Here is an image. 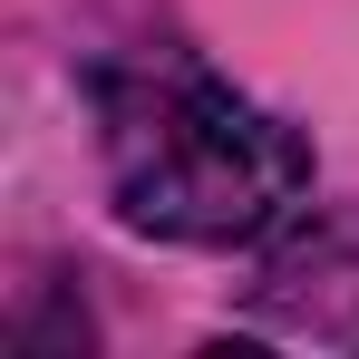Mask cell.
Listing matches in <instances>:
<instances>
[{
    "label": "cell",
    "mask_w": 359,
    "mask_h": 359,
    "mask_svg": "<svg viewBox=\"0 0 359 359\" xmlns=\"http://www.w3.org/2000/svg\"><path fill=\"white\" fill-rule=\"evenodd\" d=\"M88 107H97V165L117 214L156 243L233 252L282 233L311 194V146L194 59L97 68Z\"/></svg>",
    "instance_id": "cell-1"
}]
</instances>
